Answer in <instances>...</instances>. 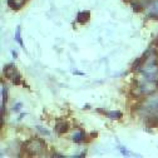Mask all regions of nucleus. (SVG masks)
<instances>
[{"mask_svg": "<svg viewBox=\"0 0 158 158\" xmlns=\"http://www.w3.org/2000/svg\"><path fill=\"white\" fill-rule=\"evenodd\" d=\"M24 148L29 154L35 156V154L42 153L45 149V143L42 139H36V138H34V139H30L25 143Z\"/></svg>", "mask_w": 158, "mask_h": 158, "instance_id": "obj_1", "label": "nucleus"}, {"mask_svg": "<svg viewBox=\"0 0 158 158\" xmlns=\"http://www.w3.org/2000/svg\"><path fill=\"white\" fill-rule=\"evenodd\" d=\"M4 74L6 78H9L14 84H20V74H19L16 67L14 64H8L4 68Z\"/></svg>", "mask_w": 158, "mask_h": 158, "instance_id": "obj_2", "label": "nucleus"}, {"mask_svg": "<svg viewBox=\"0 0 158 158\" xmlns=\"http://www.w3.org/2000/svg\"><path fill=\"white\" fill-rule=\"evenodd\" d=\"M90 19V11L89 10H84V11H79L77 15V22L79 24H85L89 22Z\"/></svg>", "mask_w": 158, "mask_h": 158, "instance_id": "obj_3", "label": "nucleus"}, {"mask_svg": "<svg viewBox=\"0 0 158 158\" xmlns=\"http://www.w3.org/2000/svg\"><path fill=\"white\" fill-rule=\"evenodd\" d=\"M148 11H149L151 15L158 16V0H149Z\"/></svg>", "mask_w": 158, "mask_h": 158, "instance_id": "obj_4", "label": "nucleus"}, {"mask_svg": "<svg viewBox=\"0 0 158 158\" xmlns=\"http://www.w3.org/2000/svg\"><path fill=\"white\" fill-rule=\"evenodd\" d=\"M27 0H8V5L13 9V10H19L24 4Z\"/></svg>", "mask_w": 158, "mask_h": 158, "instance_id": "obj_5", "label": "nucleus"}, {"mask_svg": "<svg viewBox=\"0 0 158 158\" xmlns=\"http://www.w3.org/2000/svg\"><path fill=\"white\" fill-rule=\"evenodd\" d=\"M8 102V89L6 87L2 85V113H4V106Z\"/></svg>", "mask_w": 158, "mask_h": 158, "instance_id": "obj_6", "label": "nucleus"}, {"mask_svg": "<svg viewBox=\"0 0 158 158\" xmlns=\"http://www.w3.org/2000/svg\"><path fill=\"white\" fill-rule=\"evenodd\" d=\"M54 131H55V133H58V134H63V133H65L67 131H68V124L67 123H58L56 126H55V128H54Z\"/></svg>", "mask_w": 158, "mask_h": 158, "instance_id": "obj_7", "label": "nucleus"}, {"mask_svg": "<svg viewBox=\"0 0 158 158\" xmlns=\"http://www.w3.org/2000/svg\"><path fill=\"white\" fill-rule=\"evenodd\" d=\"M74 133H75V132H74ZM73 139H74V142H75V143H81V142L84 139V133H83L82 131H78V132L74 134Z\"/></svg>", "mask_w": 158, "mask_h": 158, "instance_id": "obj_8", "label": "nucleus"}, {"mask_svg": "<svg viewBox=\"0 0 158 158\" xmlns=\"http://www.w3.org/2000/svg\"><path fill=\"white\" fill-rule=\"evenodd\" d=\"M109 118H112V119H119V118L122 117V113L119 110H112V112H107L106 113Z\"/></svg>", "mask_w": 158, "mask_h": 158, "instance_id": "obj_9", "label": "nucleus"}, {"mask_svg": "<svg viewBox=\"0 0 158 158\" xmlns=\"http://www.w3.org/2000/svg\"><path fill=\"white\" fill-rule=\"evenodd\" d=\"M15 40L19 43V45H20V47H24L23 39H22V35H20V25H18V28H16V31H15Z\"/></svg>", "mask_w": 158, "mask_h": 158, "instance_id": "obj_10", "label": "nucleus"}, {"mask_svg": "<svg viewBox=\"0 0 158 158\" xmlns=\"http://www.w3.org/2000/svg\"><path fill=\"white\" fill-rule=\"evenodd\" d=\"M36 129H38V131H40L42 134H45V135H49V134H50L48 129H44V128H42V127H36Z\"/></svg>", "mask_w": 158, "mask_h": 158, "instance_id": "obj_11", "label": "nucleus"}, {"mask_svg": "<svg viewBox=\"0 0 158 158\" xmlns=\"http://www.w3.org/2000/svg\"><path fill=\"white\" fill-rule=\"evenodd\" d=\"M11 53H13V56H14V58H16V56H18V53H16L15 50H11Z\"/></svg>", "mask_w": 158, "mask_h": 158, "instance_id": "obj_12", "label": "nucleus"}]
</instances>
